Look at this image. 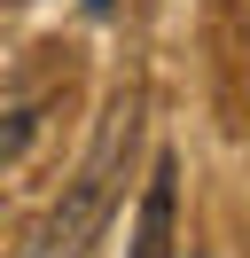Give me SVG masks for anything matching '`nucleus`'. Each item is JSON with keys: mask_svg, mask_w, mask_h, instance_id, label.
Wrapping results in <instances>:
<instances>
[{"mask_svg": "<svg viewBox=\"0 0 250 258\" xmlns=\"http://www.w3.org/2000/svg\"><path fill=\"white\" fill-rule=\"evenodd\" d=\"M31 133H39V110H31V102L0 117V164H16V157H24V149H31Z\"/></svg>", "mask_w": 250, "mask_h": 258, "instance_id": "3", "label": "nucleus"}, {"mask_svg": "<svg viewBox=\"0 0 250 258\" xmlns=\"http://www.w3.org/2000/svg\"><path fill=\"white\" fill-rule=\"evenodd\" d=\"M180 250V164L156 157L149 196H141V219H133V250L125 258H172Z\"/></svg>", "mask_w": 250, "mask_h": 258, "instance_id": "2", "label": "nucleus"}, {"mask_svg": "<svg viewBox=\"0 0 250 258\" xmlns=\"http://www.w3.org/2000/svg\"><path fill=\"white\" fill-rule=\"evenodd\" d=\"M133 133H141V102L117 94L109 117H102V133H94V149H86V164H78V180L47 204V219L16 242V258H86L94 242H102L109 211H117V180H125V149H133Z\"/></svg>", "mask_w": 250, "mask_h": 258, "instance_id": "1", "label": "nucleus"}]
</instances>
